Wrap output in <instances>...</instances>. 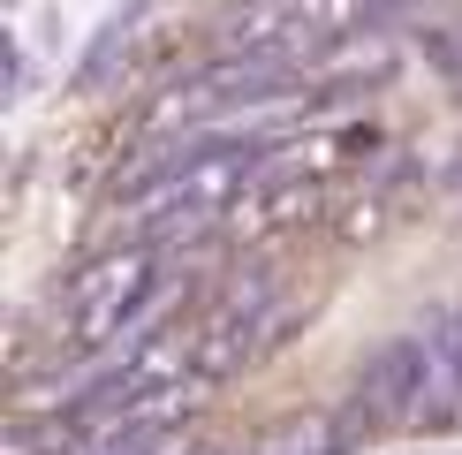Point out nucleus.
I'll return each instance as SVG.
<instances>
[{
	"mask_svg": "<svg viewBox=\"0 0 462 455\" xmlns=\"http://www.w3.org/2000/svg\"><path fill=\"white\" fill-rule=\"evenodd\" d=\"M152 281H160V258H152L144 243H129V251H99L84 274L69 281V341H76V349H106V341H122L129 311L144 303Z\"/></svg>",
	"mask_w": 462,
	"mask_h": 455,
	"instance_id": "f257e3e1",
	"label": "nucleus"
},
{
	"mask_svg": "<svg viewBox=\"0 0 462 455\" xmlns=\"http://www.w3.org/2000/svg\"><path fill=\"white\" fill-rule=\"evenodd\" d=\"M326 198H334V182H326V175H281V167H265V175L220 213V228L236 243H273V236L311 228L326 213Z\"/></svg>",
	"mask_w": 462,
	"mask_h": 455,
	"instance_id": "7ed1b4c3",
	"label": "nucleus"
},
{
	"mask_svg": "<svg viewBox=\"0 0 462 455\" xmlns=\"http://www.w3.org/2000/svg\"><path fill=\"white\" fill-rule=\"evenodd\" d=\"M341 448H349V425H341V417L303 410V417H281V425L265 432L250 455H341Z\"/></svg>",
	"mask_w": 462,
	"mask_h": 455,
	"instance_id": "20e7f679",
	"label": "nucleus"
},
{
	"mask_svg": "<svg viewBox=\"0 0 462 455\" xmlns=\"http://www.w3.org/2000/svg\"><path fill=\"white\" fill-rule=\"evenodd\" d=\"M341 190H349V198L334 205V236H341V243H372L379 228H387V182H372V175H349Z\"/></svg>",
	"mask_w": 462,
	"mask_h": 455,
	"instance_id": "39448f33",
	"label": "nucleus"
},
{
	"mask_svg": "<svg viewBox=\"0 0 462 455\" xmlns=\"http://www.w3.org/2000/svg\"><path fill=\"white\" fill-rule=\"evenodd\" d=\"M417 417H425V341L410 327L364 357L341 425H349V441H364V432H387V425H417Z\"/></svg>",
	"mask_w": 462,
	"mask_h": 455,
	"instance_id": "f03ea898",
	"label": "nucleus"
}]
</instances>
